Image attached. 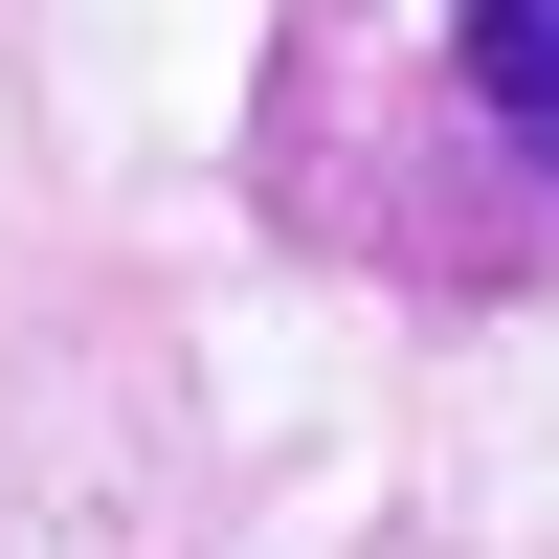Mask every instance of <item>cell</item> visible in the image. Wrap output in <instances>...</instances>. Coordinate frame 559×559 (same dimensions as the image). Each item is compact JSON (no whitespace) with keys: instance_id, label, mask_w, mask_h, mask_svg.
Masks as SVG:
<instances>
[{"instance_id":"1","label":"cell","mask_w":559,"mask_h":559,"mask_svg":"<svg viewBox=\"0 0 559 559\" xmlns=\"http://www.w3.org/2000/svg\"><path fill=\"white\" fill-rule=\"evenodd\" d=\"M247 202L403 313L559 292V0H269Z\"/></svg>"}]
</instances>
